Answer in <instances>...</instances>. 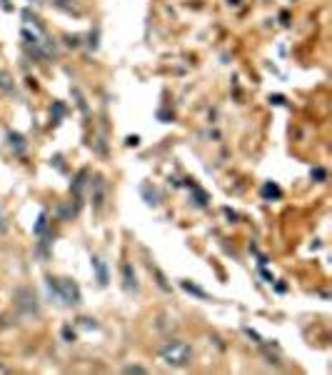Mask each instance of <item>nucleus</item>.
I'll use <instances>...</instances> for the list:
<instances>
[{
    "label": "nucleus",
    "mask_w": 332,
    "mask_h": 375,
    "mask_svg": "<svg viewBox=\"0 0 332 375\" xmlns=\"http://www.w3.org/2000/svg\"><path fill=\"white\" fill-rule=\"evenodd\" d=\"M47 291L53 293L55 300L63 305H77L80 303V288L70 278H47Z\"/></svg>",
    "instance_id": "1"
},
{
    "label": "nucleus",
    "mask_w": 332,
    "mask_h": 375,
    "mask_svg": "<svg viewBox=\"0 0 332 375\" xmlns=\"http://www.w3.org/2000/svg\"><path fill=\"white\" fill-rule=\"evenodd\" d=\"M160 358L172 368H185L193 360V348L185 340H167L160 348Z\"/></svg>",
    "instance_id": "2"
},
{
    "label": "nucleus",
    "mask_w": 332,
    "mask_h": 375,
    "mask_svg": "<svg viewBox=\"0 0 332 375\" xmlns=\"http://www.w3.org/2000/svg\"><path fill=\"white\" fill-rule=\"evenodd\" d=\"M123 273H125V288H128V291H135L137 283H135V273L130 275V265H125Z\"/></svg>",
    "instance_id": "3"
},
{
    "label": "nucleus",
    "mask_w": 332,
    "mask_h": 375,
    "mask_svg": "<svg viewBox=\"0 0 332 375\" xmlns=\"http://www.w3.org/2000/svg\"><path fill=\"white\" fill-rule=\"evenodd\" d=\"M93 265H95V270H98V280H100V286H105L107 283V273H105V265H103L98 258H93Z\"/></svg>",
    "instance_id": "4"
},
{
    "label": "nucleus",
    "mask_w": 332,
    "mask_h": 375,
    "mask_svg": "<svg viewBox=\"0 0 332 375\" xmlns=\"http://www.w3.org/2000/svg\"><path fill=\"white\" fill-rule=\"evenodd\" d=\"M262 193H265V196H270V193H273V196H280V188H275V185H265Z\"/></svg>",
    "instance_id": "5"
},
{
    "label": "nucleus",
    "mask_w": 332,
    "mask_h": 375,
    "mask_svg": "<svg viewBox=\"0 0 332 375\" xmlns=\"http://www.w3.org/2000/svg\"><path fill=\"white\" fill-rule=\"evenodd\" d=\"M125 373L130 375V373H145V368H140V365H128V368H125Z\"/></svg>",
    "instance_id": "6"
},
{
    "label": "nucleus",
    "mask_w": 332,
    "mask_h": 375,
    "mask_svg": "<svg viewBox=\"0 0 332 375\" xmlns=\"http://www.w3.org/2000/svg\"><path fill=\"white\" fill-rule=\"evenodd\" d=\"M3 228H6V226H3V218H0V230H3Z\"/></svg>",
    "instance_id": "7"
},
{
    "label": "nucleus",
    "mask_w": 332,
    "mask_h": 375,
    "mask_svg": "<svg viewBox=\"0 0 332 375\" xmlns=\"http://www.w3.org/2000/svg\"><path fill=\"white\" fill-rule=\"evenodd\" d=\"M0 373H8V370H6V368H3V365H0Z\"/></svg>",
    "instance_id": "8"
}]
</instances>
